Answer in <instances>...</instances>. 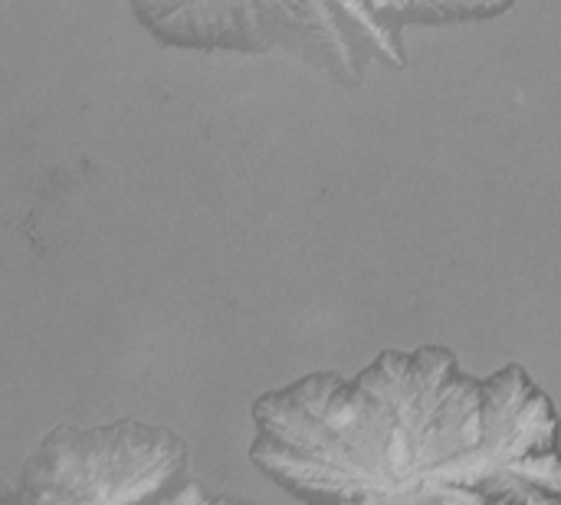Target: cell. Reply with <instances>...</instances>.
<instances>
[{"mask_svg":"<svg viewBox=\"0 0 561 505\" xmlns=\"http://www.w3.org/2000/svg\"><path fill=\"white\" fill-rule=\"evenodd\" d=\"M253 467L302 503H561V421L523 365L473 378L444 345L306 375L253 404Z\"/></svg>","mask_w":561,"mask_h":505,"instance_id":"obj_1","label":"cell"},{"mask_svg":"<svg viewBox=\"0 0 561 505\" xmlns=\"http://www.w3.org/2000/svg\"><path fill=\"white\" fill-rule=\"evenodd\" d=\"M138 23L164 46L204 53L289 49L345 85H362L368 62L404 69V30L473 23L516 0H128Z\"/></svg>","mask_w":561,"mask_h":505,"instance_id":"obj_2","label":"cell"},{"mask_svg":"<svg viewBox=\"0 0 561 505\" xmlns=\"http://www.w3.org/2000/svg\"><path fill=\"white\" fill-rule=\"evenodd\" d=\"M191 447L158 424L53 427L23 463L16 505H141L187 500Z\"/></svg>","mask_w":561,"mask_h":505,"instance_id":"obj_3","label":"cell"}]
</instances>
